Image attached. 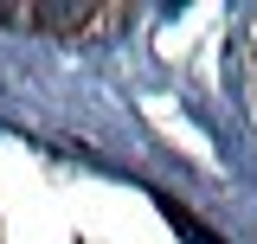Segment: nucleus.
<instances>
[{"label":"nucleus","instance_id":"nucleus-1","mask_svg":"<svg viewBox=\"0 0 257 244\" xmlns=\"http://www.w3.org/2000/svg\"><path fill=\"white\" fill-rule=\"evenodd\" d=\"M161 212H167V225H174V231H180L187 244H225V238H212V231H206V225H199L187 206H174V199H161Z\"/></svg>","mask_w":257,"mask_h":244}]
</instances>
